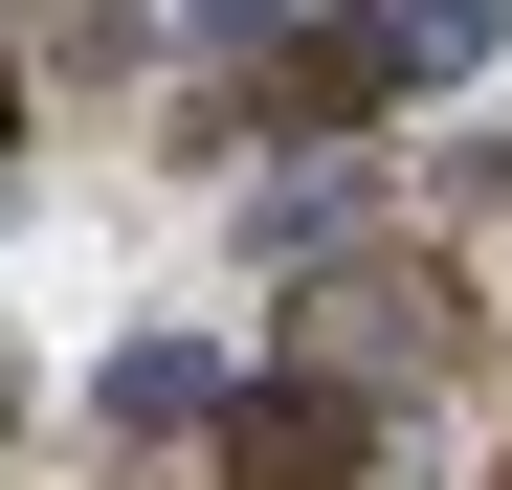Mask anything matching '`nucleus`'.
<instances>
[{
	"label": "nucleus",
	"instance_id": "f257e3e1",
	"mask_svg": "<svg viewBox=\"0 0 512 490\" xmlns=\"http://www.w3.org/2000/svg\"><path fill=\"white\" fill-rule=\"evenodd\" d=\"M468 45H490V0H357V23H290L268 90H245V134H379L401 90H446Z\"/></svg>",
	"mask_w": 512,
	"mask_h": 490
},
{
	"label": "nucleus",
	"instance_id": "f03ea898",
	"mask_svg": "<svg viewBox=\"0 0 512 490\" xmlns=\"http://www.w3.org/2000/svg\"><path fill=\"white\" fill-rule=\"evenodd\" d=\"M357 468H379V401L334 379V357H290V379L223 401V490H357Z\"/></svg>",
	"mask_w": 512,
	"mask_h": 490
},
{
	"label": "nucleus",
	"instance_id": "7ed1b4c3",
	"mask_svg": "<svg viewBox=\"0 0 512 490\" xmlns=\"http://www.w3.org/2000/svg\"><path fill=\"white\" fill-rule=\"evenodd\" d=\"M90 424H112V446H179V424H223V379H201L179 335H134V357H112V401H90Z\"/></svg>",
	"mask_w": 512,
	"mask_h": 490
},
{
	"label": "nucleus",
	"instance_id": "20e7f679",
	"mask_svg": "<svg viewBox=\"0 0 512 490\" xmlns=\"http://www.w3.org/2000/svg\"><path fill=\"white\" fill-rule=\"evenodd\" d=\"M179 23H201V45H245V23H268V0H179Z\"/></svg>",
	"mask_w": 512,
	"mask_h": 490
},
{
	"label": "nucleus",
	"instance_id": "39448f33",
	"mask_svg": "<svg viewBox=\"0 0 512 490\" xmlns=\"http://www.w3.org/2000/svg\"><path fill=\"white\" fill-rule=\"evenodd\" d=\"M468 201H512V134H490V156H468Z\"/></svg>",
	"mask_w": 512,
	"mask_h": 490
},
{
	"label": "nucleus",
	"instance_id": "423d86ee",
	"mask_svg": "<svg viewBox=\"0 0 512 490\" xmlns=\"http://www.w3.org/2000/svg\"><path fill=\"white\" fill-rule=\"evenodd\" d=\"M0 156H23V67H0Z\"/></svg>",
	"mask_w": 512,
	"mask_h": 490
}]
</instances>
